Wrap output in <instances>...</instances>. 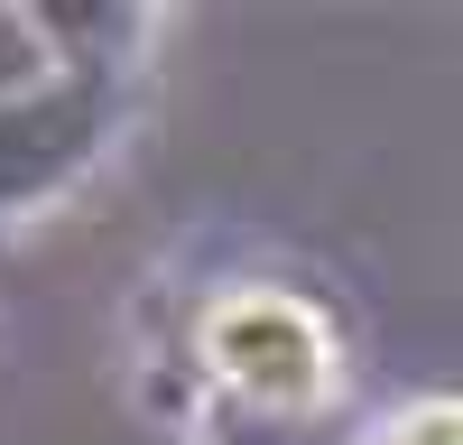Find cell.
I'll return each mask as SVG.
<instances>
[{
  "label": "cell",
  "mask_w": 463,
  "mask_h": 445,
  "mask_svg": "<svg viewBox=\"0 0 463 445\" xmlns=\"http://www.w3.org/2000/svg\"><path fill=\"white\" fill-rule=\"evenodd\" d=\"M37 84H56V47L47 28H37V10H0V102H19Z\"/></svg>",
  "instance_id": "2"
},
{
  "label": "cell",
  "mask_w": 463,
  "mask_h": 445,
  "mask_svg": "<svg viewBox=\"0 0 463 445\" xmlns=\"http://www.w3.org/2000/svg\"><path fill=\"white\" fill-rule=\"evenodd\" d=\"M93 139H102V84L56 74V84L0 102V213L47 195V185H65L93 158Z\"/></svg>",
  "instance_id": "1"
}]
</instances>
